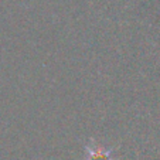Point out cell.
<instances>
[{"instance_id": "6da1fadb", "label": "cell", "mask_w": 160, "mask_h": 160, "mask_svg": "<svg viewBox=\"0 0 160 160\" xmlns=\"http://www.w3.org/2000/svg\"><path fill=\"white\" fill-rule=\"evenodd\" d=\"M88 150V160H111L109 154H111V150L105 152L99 148H87Z\"/></svg>"}]
</instances>
